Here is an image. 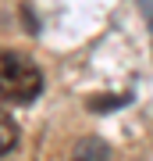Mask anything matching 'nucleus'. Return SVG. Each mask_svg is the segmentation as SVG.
Returning a JSON list of instances; mask_svg holds the SVG:
<instances>
[{"label":"nucleus","mask_w":153,"mask_h":161,"mask_svg":"<svg viewBox=\"0 0 153 161\" xmlns=\"http://www.w3.org/2000/svg\"><path fill=\"white\" fill-rule=\"evenodd\" d=\"M14 143H18V125H14L11 115H4V111H0V158L11 154Z\"/></svg>","instance_id":"nucleus-2"},{"label":"nucleus","mask_w":153,"mask_h":161,"mask_svg":"<svg viewBox=\"0 0 153 161\" xmlns=\"http://www.w3.org/2000/svg\"><path fill=\"white\" fill-rule=\"evenodd\" d=\"M43 90V72L32 58L18 50H0V100L4 104H28Z\"/></svg>","instance_id":"nucleus-1"},{"label":"nucleus","mask_w":153,"mask_h":161,"mask_svg":"<svg viewBox=\"0 0 153 161\" xmlns=\"http://www.w3.org/2000/svg\"><path fill=\"white\" fill-rule=\"evenodd\" d=\"M121 104H125V97H93L89 108L93 111H107V108H121Z\"/></svg>","instance_id":"nucleus-4"},{"label":"nucleus","mask_w":153,"mask_h":161,"mask_svg":"<svg viewBox=\"0 0 153 161\" xmlns=\"http://www.w3.org/2000/svg\"><path fill=\"white\" fill-rule=\"evenodd\" d=\"M75 161H110V154L100 140H82L79 150H75Z\"/></svg>","instance_id":"nucleus-3"}]
</instances>
